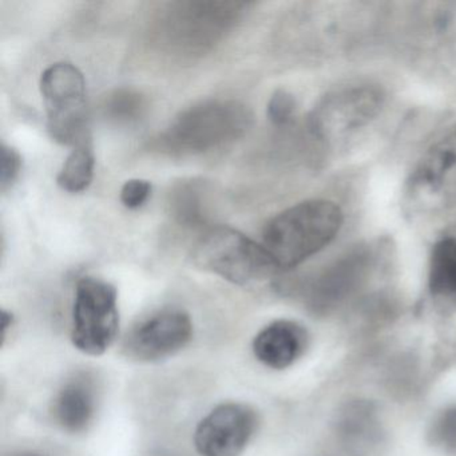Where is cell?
Wrapping results in <instances>:
<instances>
[{
	"instance_id": "1",
	"label": "cell",
	"mask_w": 456,
	"mask_h": 456,
	"mask_svg": "<svg viewBox=\"0 0 456 456\" xmlns=\"http://www.w3.org/2000/svg\"><path fill=\"white\" fill-rule=\"evenodd\" d=\"M249 6L245 2H173L157 15L151 37L172 57H202L225 39Z\"/></svg>"
},
{
	"instance_id": "2",
	"label": "cell",
	"mask_w": 456,
	"mask_h": 456,
	"mask_svg": "<svg viewBox=\"0 0 456 456\" xmlns=\"http://www.w3.org/2000/svg\"><path fill=\"white\" fill-rule=\"evenodd\" d=\"M341 225L343 212L338 205L328 200H308L266 223L263 247L277 271H289L330 245Z\"/></svg>"
},
{
	"instance_id": "3",
	"label": "cell",
	"mask_w": 456,
	"mask_h": 456,
	"mask_svg": "<svg viewBox=\"0 0 456 456\" xmlns=\"http://www.w3.org/2000/svg\"><path fill=\"white\" fill-rule=\"evenodd\" d=\"M252 125L249 109L233 100L205 101L178 114L151 142V151L189 157L217 151L241 138Z\"/></svg>"
},
{
	"instance_id": "4",
	"label": "cell",
	"mask_w": 456,
	"mask_h": 456,
	"mask_svg": "<svg viewBox=\"0 0 456 456\" xmlns=\"http://www.w3.org/2000/svg\"><path fill=\"white\" fill-rule=\"evenodd\" d=\"M191 257L199 268L239 285L279 272L263 244L229 226L207 229L194 244Z\"/></svg>"
},
{
	"instance_id": "5",
	"label": "cell",
	"mask_w": 456,
	"mask_h": 456,
	"mask_svg": "<svg viewBox=\"0 0 456 456\" xmlns=\"http://www.w3.org/2000/svg\"><path fill=\"white\" fill-rule=\"evenodd\" d=\"M41 93L53 140L74 148L90 142L84 74L71 63H55L42 74Z\"/></svg>"
},
{
	"instance_id": "6",
	"label": "cell",
	"mask_w": 456,
	"mask_h": 456,
	"mask_svg": "<svg viewBox=\"0 0 456 456\" xmlns=\"http://www.w3.org/2000/svg\"><path fill=\"white\" fill-rule=\"evenodd\" d=\"M119 330L118 296L113 285L94 277L77 282L71 341L82 354L101 356Z\"/></svg>"
},
{
	"instance_id": "7",
	"label": "cell",
	"mask_w": 456,
	"mask_h": 456,
	"mask_svg": "<svg viewBox=\"0 0 456 456\" xmlns=\"http://www.w3.org/2000/svg\"><path fill=\"white\" fill-rule=\"evenodd\" d=\"M404 201L419 213L456 208V126L419 159L405 183Z\"/></svg>"
},
{
	"instance_id": "8",
	"label": "cell",
	"mask_w": 456,
	"mask_h": 456,
	"mask_svg": "<svg viewBox=\"0 0 456 456\" xmlns=\"http://www.w3.org/2000/svg\"><path fill=\"white\" fill-rule=\"evenodd\" d=\"M384 105L383 90L370 85L327 95L312 114V129L322 138L338 137L370 124Z\"/></svg>"
},
{
	"instance_id": "9",
	"label": "cell",
	"mask_w": 456,
	"mask_h": 456,
	"mask_svg": "<svg viewBox=\"0 0 456 456\" xmlns=\"http://www.w3.org/2000/svg\"><path fill=\"white\" fill-rule=\"evenodd\" d=\"M191 338L193 322L191 316L181 309H165L127 332L122 349L135 362H159L185 348Z\"/></svg>"
},
{
	"instance_id": "10",
	"label": "cell",
	"mask_w": 456,
	"mask_h": 456,
	"mask_svg": "<svg viewBox=\"0 0 456 456\" xmlns=\"http://www.w3.org/2000/svg\"><path fill=\"white\" fill-rule=\"evenodd\" d=\"M255 410L241 403H224L205 416L194 432L201 456H240L257 428Z\"/></svg>"
},
{
	"instance_id": "11",
	"label": "cell",
	"mask_w": 456,
	"mask_h": 456,
	"mask_svg": "<svg viewBox=\"0 0 456 456\" xmlns=\"http://www.w3.org/2000/svg\"><path fill=\"white\" fill-rule=\"evenodd\" d=\"M308 335L303 325L290 320H277L266 325L253 340V354L272 370L290 367L304 354Z\"/></svg>"
},
{
	"instance_id": "12",
	"label": "cell",
	"mask_w": 456,
	"mask_h": 456,
	"mask_svg": "<svg viewBox=\"0 0 456 456\" xmlns=\"http://www.w3.org/2000/svg\"><path fill=\"white\" fill-rule=\"evenodd\" d=\"M97 412V389L90 376L77 375L66 381L54 400V420L70 434L86 431Z\"/></svg>"
},
{
	"instance_id": "13",
	"label": "cell",
	"mask_w": 456,
	"mask_h": 456,
	"mask_svg": "<svg viewBox=\"0 0 456 456\" xmlns=\"http://www.w3.org/2000/svg\"><path fill=\"white\" fill-rule=\"evenodd\" d=\"M364 257L367 256H349L314 280L306 295L309 306L314 311L325 312L351 295L357 282L362 280L365 266Z\"/></svg>"
},
{
	"instance_id": "14",
	"label": "cell",
	"mask_w": 456,
	"mask_h": 456,
	"mask_svg": "<svg viewBox=\"0 0 456 456\" xmlns=\"http://www.w3.org/2000/svg\"><path fill=\"white\" fill-rule=\"evenodd\" d=\"M428 287L432 298L444 308L456 309V234L440 237L429 257Z\"/></svg>"
},
{
	"instance_id": "15",
	"label": "cell",
	"mask_w": 456,
	"mask_h": 456,
	"mask_svg": "<svg viewBox=\"0 0 456 456\" xmlns=\"http://www.w3.org/2000/svg\"><path fill=\"white\" fill-rule=\"evenodd\" d=\"M204 185L196 181L177 183L169 194L173 218L185 228H202L207 223Z\"/></svg>"
},
{
	"instance_id": "16",
	"label": "cell",
	"mask_w": 456,
	"mask_h": 456,
	"mask_svg": "<svg viewBox=\"0 0 456 456\" xmlns=\"http://www.w3.org/2000/svg\"><path fill=\"white\" fill-rule=\"evenodd\" d=\"M94 164L92 143L77 146L58 173V185L69 193L86 191L94 175Z\"/></svg>"
},
{
	"instance_id": "17",
	"label": "cell",
	"mask_w": 456,
	"mask_h": 456,
	"mask_svg": "<svg viewBox=\"0 0 456 456\" xmlns=\"http://www.w3.org/2000/svg\"><path fill=\"white\" fill-rule=\"evenodd\" d=\"M148 109V101L142 93L134 89H117L103 100L101 111L103 118L118 125L133 124L142 118Z\"/></svg>"
},
{
	"instance_id": "18",
	"label": "cell",
	"mask_w": 456,
	"mask_h": 456,
	"mask_svg": "<svg viewBox=\"0 0 456 456\" xmlns=\"http://www.w3.org/2000/svg\"><path fill=\"white\" fill-rule=\"evenodd\" d=\"M429 439L442 450L456 452V407L448 408L435 419Z\"/></svg>"
},
{
	"instance_id": "19",
	"label": "cell",
	"mask_w": 456,
	"mask_h": 456,
	"mask_svg": "<svg viewBox=\"0 0 456 456\" xmlns=\"http://www.w3.org/2000/svg\"><path fill=\"white\" fill-rule=\"evenodd\" d=\"M296 101L290 93L277 90L268 102V117L274 125L282 126L295 116Z\"/></svg>"
},
{
	"instance_id": "20",
	"label": "cell",
	"mask_w": 456,
	"mask_h": 456,
	"mask_svg": "<svg viewBox=\"0 0 456 456\" xmlns=\"http://www.w3.org/2000/svg\"><path fill=\"white\" fill-rule=\"evenodd\" d=\"M22 169V157L12 146L2 145V167H0V186L2 191L12 188Z\"/></svg>"
},
{
	"instance_id": "21",
	"label": "cell",
	"mask_w": 456,
	"mask_h": 456,
	"mask_svg": "<svg viewBox=\"0 0 456 456\" xmlns=\"http://www.w3.org/2000/svg\"><path fill=\"white\" fill-rule=\"evenodd\" d=\"M151 194V183L146 180H129L121 189V202L127 209L142 207Z\"/></svg>"
},
{
	"instance_id": "22",
	"label": "cell",
	"mask_w": 456,
	"mask_h": 456,
	"mask_svg": "<svg viewBox=\"0 0 456 456\" xmlns=\"http://www.w3.org/2000/svg\"><path fill=\"white\" fill-rule=\"evenodd\" d=\"M12 322H14V316H12V312L4 309V311H2V330H4V340L6 338L7 330L12 327Z\"/></svg>"
},
{
	"instance_id": "23",
	"label": "cell",
	"mask_w": 456,
	"mask_h": 456,
	"mask_svg": "<svg viewBox=\"0 0 456 456\" xmlns=\"http://www.w3.org/2000/svg\"><path fill=\"white\" fill-rule=\"evenodd\" d=\"M12 456H47L44 455V453H38V452H20V453H15V455Z\"/></svg>"
}]
</instances>
